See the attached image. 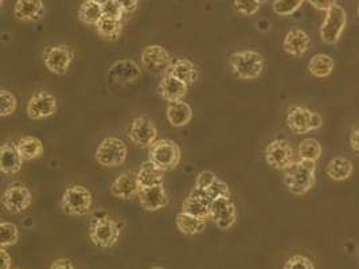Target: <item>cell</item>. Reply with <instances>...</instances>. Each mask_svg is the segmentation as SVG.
I'll return each mask as SVG.
<instances>
[{"label":"cell","mask_w":359,"mask_h":269,"mask_svg":"<svg viewBox=\"0 0 359 269\" xmlns=\"http://www.w3.org/2000/svg\"><path fill=\"white\" fill-rule=\"evenodd\" d=\"M316 163L307 160L294 162L284 171V186L294 195H304L315 185Z\"/></svg>","instance_id":"1"},{"label":"cell","mask_w":359,"mask_h":269,"mask_svg":"<svg viewBox=\"0 0 359 269\" xmlns=\"http://www.w3.org/2000/svg\"><path fill=\"white\" fill-rule=\"evenodd\" d=\"M229 65L231 71L240 80L252 81L262 76L265 67V61L259 51H236L230 55Z\"/></svg>","instance_id":"2"},{"label":"cell","mask_w":359,"mask_h":269,"mask_svg":"<svg viewBox=\"0 0 359 269\" xmlns=\"http://www.w3.org/2000/svg\"><path fill=\"white\" fill-rule=\"evenodd\" d=\"M121 235L117 222L108 214H100L92 219L89 226V238L92 244L98 248L107 249L116 245Z\"/></svg>","instance_id":"3"},{"label":"cell","mask_w":359,"mask_h":269,"mask_svg":"<svg viewBox=\"0 0 359 269\" xmlns=\"http://www.w3.org/2000/svg\"><path fill=\"white\" fill-rule=\"evenodd\" d=\"M148 156V160L159 170L170 171L178 167L182 152L180 146L175 142L170 139H161L149 147Z\"/></svg>","instance_id":"4"},{"label":"cell","mask_w":359,"mask_h":269,"mask_svg":"<svg viewBox=\"0 0 359 269\" xmlns=\"http://www.w3.org/2000/svg\"><path fill=\"white\" fill-rule=\"evenodd\" d=\"M93 205L92 193L82 185L67 187L61 198L62 212L69 216H86Z\"/></svg>","instance_id":"5"},{"label":"cell","mask_w":359,"mask_h":269,"mask_svg":"<svg viewBox=\"0 0 359 269\" xmlns=\"http://www.w3.org/2000/svg\"><path fill=\"white\" fill-rule=\"evenodd\" d=\"M127 144L118 137H107L97 146L95 152L98 165L102 167H118L127 160Z\"/></svg>","instance_id":"6"},{"label":"cell","mask_w":359,"mask_h":269,"mask_svg":"<svg viewBox=\"0 0 359 269\" xmlns=\"http://www.w3.org/2000/svg\"><path fill=\"white\" fill-rule=\"evenodd\" d=\"M287 125L294 134H306L319 130L323 125V118L309 108L292 106L287 115Z\"/></svg>","instance_id":"7"},{"label":"cell","mask_w":359,"mask_h":269,"mask_svg":"<svg viewBox=\"0 0 359 269\" xmlns=\"http://www.w3.org/2000/svg\"><path fill=\"white\" fill-rule=\"evenodd\" d=\"M347 25V13L342 6L335 4L326 13L320 27V38L327 45H335Z\"/></svg>","instance_id":"8"},{"label":"cell","mask_w":359,"mask_h":269,"mask_svg":"<svg viewBox=\"0 0 359 269\" xmlns=\"http://www.w3.org/2000/svg\"><path fill=\"white\" fill-rule=\"evenodd\" d=\"M140 61L143 67L152 74L168 73L174 62L171 53L161 45L146 46L140 54Z\"/></svg>","instance_id":"9"},{"label":"cell","mask_w":359,"mask_h":269,"mask_svg":"<svg viewBox=\"0 0 359 269\" xmlns=\"http://www.w3.org/2000/svg\"><path fill=\"white\" fill-rule=\"evenodd\" d=\"M265 160L269 167L285 171L294 163V149L287 139H276L265 149Z\"/></svg>","instance_id":"10"},{"label":"cell","mask_w":359,"mask_h":269,"mask_svg":"<svg viewBox=\"0 0 359 269\" xmlns=\"http://www.w3.org/2000/svg\"><path fill=\"white\" fill-rule=\"evenodd\" d=\"M33 203L30 190L23 184L8 186L1 197V205L10 214H20L27 210Z\"/></svg>","instance_id":"11"},{"label":"cell","mask_w":359,"mask_h":269,"mask_svg":"<svg viewBox=\"0 0 359 269\" xmlns=\"http://www.w3.org/2000/svg\"><path fill=\"white\" fill-rule=\"evenodd\" d=\"M73 50L67 45H53L43 53V64L51 73L64 76L73 62Z\"/></svg>","instance_id":"12"},{"label":"cell","mask_w":359,"mask_h":269,"mask_svg":"<svg viewBox=\"0 0 359 269\" xmlns=\"http://www.w3.org/2000/svg\"><path fill=\"white\" fill-rule=\"evenodd\" d=\"M210 219L221 230H229L237 221V210L230 197H219L212 202Z\"/></svg>","instance_id":"13"},{"label":"cell","mask_w":359,"mask_h":269,"mask_svg":"<svg viewBox=\"0 0 359 269\" xmlns=\"http://www.w3.org/2000/svg\"><path fill=\"white\" fill-rule=\"evenodd\" d=\"M128 137L133 144L143 149H149L158 137L156 125L151 118H133L128 128Z\"/></svg>","instance_id":"14"},{"label":"cell","mask_w":359,"mask_h":269,"mask_svg":"<svg viewBox=\"0 0 359 269\" xmlns=\"http://www.w3.org/2000/svg\"><path fill=\"white\" fill-rule=\"evenodd\" d=\"M57 112V99L46 90L34 93L27 102V116L32 120H42Z\"/></svg>","instance_id":"15"},{"label":"cell","mask_w":359,"mask_h":269,"mask_svg":"<svg viewBox=\"0 0 359 269\" xmlns=\"http://www.w3.org/2000/svg\"><path fill=\"white\" fill-rule=\"evenodd\" d=\"M142 77L140 67L132 60H120L108 70V80L112 84L127 85Z\"/></svg>","instance_id":"16"},{"label":"cell","mask_w":359,"mask_h":269,"mask_svg":"<svg viewBox=\"0 0 359 269\" xmlns=\"http://www.w3.org/2000/svg\"><path fill=\"white\" fill-rule=\"evenodd\" d=\"M212 200L201 190L193 188L190 195L184 200L182 205V212L191 214L198 219H210V207H212Z\"/></svg>","instance_id":"17"},{"label":"cell","mask_w":359,"mask_h":269,"mask_svg":"<svg viewBox=\"0 0 359 269\" xmlns=\"http://www.w3.org/2000/svg\"><path fill=\"white\" fill-rule=\"evenodd\" d=\"M140 185L137 181V174L132 171H126L120 174L111 186V193L116 198L130 201L139 195Z\"/></svg>","instance_id":"18"},{"label":"cell","mask_w":359,"mask_h":269,"mask_svg":"<svg viewBox=\"0 0 359 269\" xmlns=\"http://www.w3.org/2000/svg\"><path fill=\"white\" fill-rule=\"evenodd\" d=\"M137 198L142 207L147 212H158L168 205V197L165 194L163 185L140 188Z\"/></svg>","instance_id":"19"},{"label":"cell","mask_w":359,"mask_h":269,"mask_svg":"<svg viewBox=\"0 0 359 269\" xmlns=\"http://www.w3.org/2000/svg\"><path fill=\"white\" fill-rule=\"evenodd\" d=\"M23 158L18 151L17 144L11 142L3 143L0 149V170L6 175H14L22 170Z\"/></svg>","instance_id":"20"},{"label":"cell","mask_w":359,"mask_h":269,"mask_svg":"<svg viewBox=\"0 0 359 269\" xmlns=\"http://www.w3.org/2000/svg\"><path fill=\"white\" fill-rule=\"evenodd\" d=\"M283 48H284L285 53H288L290 55L302 57L310 50V35L302 29H292L291 32H288L285 35L284 42H283Z\"/></svg>","instance_id":"21"},{"label":"cell","mask_w":359,"mask_h":269,"mask_svg":"<svg viewBox=\"0 0 359 269\" xmlns=\"http://www.w3.org/2000/svg\"><path fill=\"white\" fill-rule=\"evenodd\" d=\"M45 6L42 0H17L14 15L22 22H35L43 17Z\"/></svg>","instance_id":"22"},{"label":"cell","mask_w":359,"mask_h":269,"mask_svg":"<svg viewBox=\"0 0 359 269\" xmlns=\"http://www.w3.org/2000/svg\"><path fill=\"white\" fill-rule=\"evenodd\" d=\"M165 115H167L168 123L172 127L182 128V127H186L191 121L193 109L187 102H184L183 100L172 101V102H168Z\"/></svg>","instance_id":"23"},{"label":"cell","mask_w":359,"mask_h":269,"mask_svg":"<svg viewBox=\"0 0 359 269\" xmlns=\"http://www.w3.org/2000/svg\"><path fill=\"white\" fill-rule=\"evenodd\" d=\"M189 89V85L182 83L178 78L172 77L171 74H165L161 84H159V93L167 102L183 100Z\"/></svg>","instance_id":"24"},{"label":"cell","mask_w":359,"mask_h":269,"mask_svg":"<svg viewBox=\"0 0 359 269\" xmlns=\"http://www.w3.org/2000/svg\"><path fill=\"white\" fill-rule=\"evenodd\" d=\"M168 74L178 78L186 85H191L198 80V69L194 62H191L187 58H177L172 62V67H170Z\"/></svg>","instance_id":"25"},{"label":"cell","mask_w":359,"mask_h":269,"mask_svg":"<svg viewBox=\"0 0 359 269\" xmlns=\"http://www.w3.org/2000/svg\"><path fill=\"white\" fill-rule=\"evenodd\" d=\"M353 171H354L353 162L343 156H337V158L331 159L326 166L327 177L335 182H343V181L348 179L351 177Z\"/></svg>","instance_id":"26"},{"label":"cell","mask_w":359,"mask_h":269,"mask_svg":"<svg viewBox=\"0 0 359 269\" xmlns=\"http://www.w3.org/2000/svg\"><path fill=\"white\" fill-rule=\"evenodd\" d=\"M175 223L180 233L186 235H201L206 228V219H198L183 212L177 216Z\"/></svg>","instance_id":"27"},{"label":"cell","mask_w":359,"mask_h":269,"mask_svg":"<svg viewBox=\"0 0 359 269\" xmlns=\"http://www.w3.org/2000/svg\"><path fill=\"white\" fill-rule=\"evenodd\" d=\"M163 172L149 160L143 163V166L136 172L140 188L152 187V186L163 185Z\"/></svg>","instance_id":"28"},{"label":"cell","mask_w":359,"mask_h":269,"mask_svg":"<svg viewBox=\"0 0 359 269\" xmlns=\"http://www.w3.org/2000/svg\"><path fill=\"white\" fill-rule=\"evenodd\" d=\"M335 67V61L328 54H315L309 62V70L311 74L316 78H326L328 77Z\"/></svg>","instance_id":"29"},{"label":"cell","mask_w":359,"mask_h":269,"mask_svg":"<svg viewBox=\"0 0 359 269\" xmlns=\"http://www.w3.org/2000/svg\"><path fill=\"white\" fill-rule=\"evenodd\" d=\"M97 34L104 41H117L123 33V22L114 18L104 17L100 19L96 26Z\"/></svg>","instance_id":"30"},{"label":"cell","mask_w":359,"mask_h":269,"mask_svg":"<svg viewBox=\"0 0 359 269\" xmlns=\"http://www.w3.org/2000/svg\"><path fill=\"white\" fill-rule=\"evenodd\" d=\"M17 147L23 160H33L43 153V143L35 136H25L19 139Z\"/></svg>","instance_id":"31"},{"label":"cell","mask_w":359,"mask_h":269,"mask_svg":"<svg viewBox=\"0 0 359 269\" xmlns=\"http://www.w3.org/2000/svg\"><path fill=\"white\" fill-rule=\"evenodd\" d=\"M104 17L102 14V6H100L96 1L85 0L82 1L79 10V18L83 25L88 26H97L100 19Z\"/></svg>","instance_id":"32"},{"label":"cell","mask_w":359,"mask_h":269,"mask_svg":"<svg viewBox=\"0 0 359 269\" xmlns=\"http://www.w3.org/2000/svg\"><path fill=\"white\" fill-rule=\"evenodd\" d=\"M322 146L316 139L307 137L304 140L300 142L299 144V156L302 160H307V162H318L322 156Z\"/></svg>","instance_id":"33"},{"label":"cell","mask_w":359,"mask_h":269,"mask_svg":"<svg viewBox=\"0 0 359 269\" xmlns=\"http://www.w3.org/2000/svg\"><path fill=\"white\" fill-rule=\"evenodd\" d=\"M19 241V229L17 225L11 222H1L0 223V247L1 248H8L15 245Z\"/></svg>","instance_id":"34"},{"label":"cell","mask_w":359,"mask_h":269,"mask_svg":"<svg viewBox=\"0 0 359 269\" xmlns=\"http://www.w3.org/2000/svg\"><path fill=\"white\" fill-rule=\"evenodd\" d=\"M303 1L304 0H275L272 8L276 15L290 17L302 7Z\"/></svg>","instance_id":"35"},{"label":"cell","mask_w":359,"mask_h":269,"mask_svg":"<svg viewBox=\"0 0 359 269\" xmlns=\"http://www.w3.org/2000/svg\"><path fill=\"white\" fill-rule=\"evenodd\" d=\"M18 101L17 97L6 90V89H1L0 90V106H1V118H7L10 115H13L17 109Z\"/></svg>","instance_id":"36"},{"label":"cell","mask_w":359,"mask_h":269,"mask_svg":"<svg viewBox=\"0 0 359 269\" xmlns=\"http://www.w3.org/2000/svg\"><path fill=\"white\" fill-rule=\"evenodd\" d=\"M260 6H262L260 0H234L236 10L245 17H253L255 14H257L260 10Z\"/></svg>","instance_id":"37"},{"label":"cell","mask_w":359,"mask_h":269,"mask_svg":"<svg viewBox=\"0 0 359 269\" xmlns=\"http://www.w3.org/2000/svg\"><path fill=\"white\" fill-rule=\"evenodd\" d=\"M283 269H315V265L307 256L294 254L285 261Z\"/></svg>","instance_id":"38"},{"label":"cell","mask_w":359,"mask_h":269,"mask_svg":"<svg viewBox=\"0 0 359 269\" xmlns=\"http://www.w3.org/2000/svg\"><path fill=\"white\" fill-rule=\"evenodd\" d=\"M217 179H218V177L212 171H202L196 175L194 188L201 190V191H208Z\"/></svg>","instance_id":"39"},{"label":"cell","mask_w":359,"mask_h":269,"mask_svg":"<svg viewBox=\"0 0 359 269\" xmlns=\"http://www.w3.org/2000/svg\"><path fill=\"white\" fill-rule=\"evenodd\" d=\"M210 198H212V201L215 200V198H219V197H230V190H229V186L225 184V182H222L219 178L212 184V187L208 190V191H205Z\"/></svg>","instance_id":"40"},{"label":"cell","mask_w":359,"mask_h":269,"mask_svg":"<svg viewBox=\"0 0 359 269\" xmlns=\"http://www.w3.org/2000/svg\"><path fill=\"white\" fill-rule=\"evenodd\" d=\"M102 14L105 17L114 18V19H118L121 20L123 15L126 14L123 7L116 1V0H109L108 3H105L102 6Z\"/></svg>","instance_id":"41"},{"label":"cell","mask_w":359,"mask_h":269,"mask_svg":"<svg viewBox=\"0 0 359 269\" xmlns=\"http://www.w3.org/2000/svg\"><path fill=\"white\" fill-rule=\"evenodd\" d=\"M311 6L315 7L316 10H320V11H328L331 7H334L337 3V0H309Z\"/></svg>","instance_id":"42"},{"label":"cell","mask_w":359,"mask_h":269,"mask_svg":"<svg viewBox=\"0 0 359 269\" xmlns=\"http://www.w3.org/2000/svg\"><path fill=\"white\" fill-rule=\"evenodd\" d=\"M116 1L123 7L124 13H133L140 3V0H116Z\"/></svg>","instance_id":"43"},{"label":"cell","mask_w":359,"mask_h":269,"mask_svg":"<svg viewBox=\"0 0 359 269\" xmlns=\"http://www.w3.org/2000/svg\"><path fill=\"white\" fill-rule=\"evenodd\" d=\"M50 269H76V267L67 258H58L51 264Z\"/></svg>","instance_id":"44"},{"label":"cell","mask_w":359,"mask_h":269,"mask_svg":"<svg viewBox=\"0 0 359 269\" xmlns=\"http://www.w3.org/2000/svg\"><path fill=\"white\" fill-rule=\"evenodd\" d=\"M350 146H351L353 151L359 155V127L350 134Z\"/></svg>","instance_id":"45"},{"label":"cell","mask_w":359,"mask_h":269,"mask_svg":"<svg viewBox=\"0 0 359 269\" xmlns=\"http://www.w3.org/2000/svg\"><path fill=\"white\" fill-rule=\"evenodd\" d=\"M1 253V269H11V256L4 248H0Z\"/></svg>","instance_id":"46"},{"label":"cell","mask_w":359,"mask_h":269,"mask_svg":"<svg viewBox=\"0 0 359 269\" xmlns=\"http://www.w3.org/2000/svg\"><path fill=\"white\" fill-rule=\"evenodd\" d=\"M92 1H96V3L100 4V6H104V4H105V3H108L109 0H92Z\"/></svg>","instance_id":"47"},{"label":"cell","mask_w":359,"mask_h":269,"mask_svg":"<svg viewBox=\"0 0 359 269\" xmlns=\"http://www.w3.org/2000/svg\"><path fill=\"white\" fill-rule=\"evenodd\" d=\"M151 269H164V268H162V267H154V268H151Z\"/></svg>","instance_id":"48"},{"label":"cell","mask_w":359,"mask_h":269,"mask_svg":"<svg viewBox=\"0 0 359 269\" xmlns=\"http://www.w3.org/2000/svg\"><path fill=\"white\" fill-rule=\"evenodd\" d=\"M0 1H1V4H3V3H4V0H0Z\"/></svg>","instance_id":"49"},{"label":"cell","mask_w":359,"mask_h":269,"mask_svg":"<svg viewBox=\"0 0 359 269\" xmlns=\"http://www.w3.org/2000/svg\"><path fill=\"white\" fill-rule=\"evenodd\" d=\"M358 15H359V6H358Z\"/></svg>","instance_id":"50"}]
</instances>
